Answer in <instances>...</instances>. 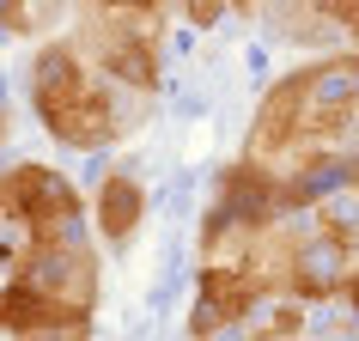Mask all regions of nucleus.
I'll list each match as a JSON object with an SVG mask.
<instances>
[{"instance_id": "nucleus-3", "label": "nucleus", "mask_w": 359, "mask_h": 341, "mask_svg": "<svg viewBox=\"0 0 359 341\" xmlns=\"http://www.w3.org/2000/svg\"><path fill=\"white\" fill-rule=\"evenodd\" d=\"M19 341H92V323H74V329H37V335H19Z\"/></svg>"}, {"instance_id": "nucleus-2", "label": "nucleus", "mask_w": 359, "mask_h": 341, "mask_svg": "<svg viewBox=\"0 0 359 341\" xmlns=\"http://www.w3.org/2000/svg\"><path fill=\"white\" fill-rule=\"evenodd\" d=\"M86 213H92L97 244L128 250L140 238V226H147V213H152V189H147V177H140V165L134 159H116V170L86 195Z\"/></svg>"}, {"instance_id": "nucleus-1", "label": "nucleus", "mask_w": 359, "mask_h": 341, "mask_svg": "<svg viewBox=\"0 0 359 341\" xmlns=\"http://www.w3.org/2000/svg\"><path fill=\"white\" fill-rule=\"evenodd\" d=\"M13 281H25L31 293L55 305H74V311H97V286H104V262H97V244H79V250H49V244H31L25 262L13 268Z\"/></svg>"}]
</instances>
